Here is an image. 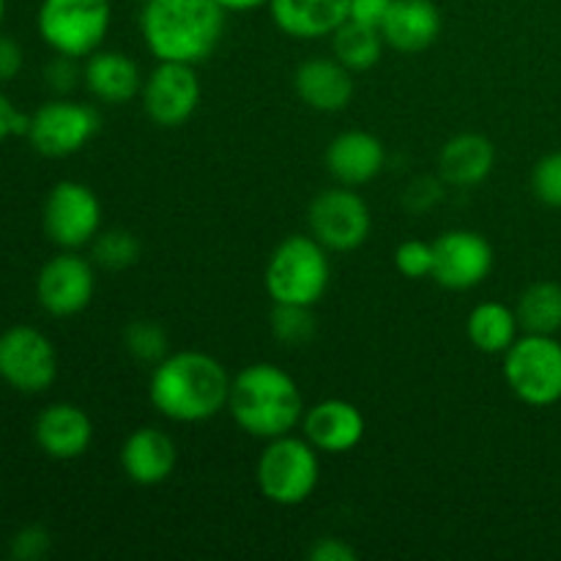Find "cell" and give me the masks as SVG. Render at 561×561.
<instances>
[{"instance_id": "obj_16", "label": "cell", "mask_w": 561, "mask_h": 561, "mask_svg": "<svg viewBox=\"0 0 561 561\" xmlns=\"http://www.w3.org/2000/svg\"><path fill=\"white\" fill-rule=\"evenodd\" d=\"M121 469L135 485H162L179 463V444L162 427H137L121 444Z\"/></svg>"}, {"instance_id": "obj_28", "label": "cell", "mask_w": 561, "mask_h": 561, "mask_svg": "<svg viewBox=\"0 0 561 561\" xmlns=\"http://www.w3.org/2000/svg\"><path fill=\"white\" fill-rule=\"evenodd\" d=\"M272 334L279 345L299 348L316 337V316L305 305H274Z\"/></svg>"}, {"instance_id": "obj_19", "label": "cell", "mask_w": 561, "mask_h": 561, "mask_svg": "<svg viewBox=\"0 0 561 561\" xmlns=\"http://www.w3.org/2000/svg\"><path fill=\"white\" fill-rule=\"evenodd\" d=\"M294 91L318 113H340L354 99V71L337 58H310L296 66Z\"/></svg>"}, {"instance_id": "obj_13", "label": "cell", "mask_w": 561, "mask_h": 561, "mask_svg": "<svg viewBox=\"0 0 561 561\" xmlns=\"http://www.w3.org/2000/svg\"><path fill=\"white\" fill-rule=\"evenodd\" d=\"M96 290L93 263L77 255V250H64L49 257L36 277V299L44 312L55 318H69L85 310Z\"/></svg>"}, {"instance_id": "obj_6", "label": "cell", "mask_w": 561, "mask_h": 561, "mask_svg": "<svg viewBox=\"0 0 561 561\" xmlns=\"http://www.w3.org/2000/svg\"><path fill=\"white\" fill-rule=\"evenodd\" d=\"M113 25L110 0H42L36 27L53 53L88 58L102 49Z\"/></svg>"}, {"instance_id": "obj_22", "label": "cell", "mask_w": 561, "mask_h": 561, "mask_svg": "<svg viewBox=\"0 0 561 561\" xmlns=\"http://www.w3.org/2000/svg\"><path fill=\"white\" fill-rule=\"evenodd\" d=\"M82 82H85L88 93L104 104H126L129 99L140 96L142 75L137 69L135 60L118 49H96L88 55L85 66H82Z\"/></svg>"}, {"instance_id": "obj_2", "label": "cell", "mask_w": 561, "mask_h": 561, "mask_svg": "<svg viewBox=\"0 0 561 561\" xmlns=\"http://www.w3.org/2000/svg\"><path fill=\"white\" fill-rule=\"evenodd\" d=\"M299 383L274 362H252L230 378L228 414L247 436L272 442L299 431L305 420Z\"/></svg>"}, {"instance_id": "obj_21", "label": "cell", "mask_w": 561, "mask_h": 561, "mask_svg": "<svg viewBox=\"0 0 561 561\" xmlns=\"http://www.w3.org/2000/svg\"><path fill=\"white\" fill-rule=\"evenodd\" d=\"M442 33V11L433 0H392L381 22L387 47L398 53H422Z\"/></svg>"}, {"instance_id": "obj_17", "label": "cell", "mask_w": 561, "mask_h": 561, "mask_svg": "<svg viewBox=\"0 0 561 561\" xmlns=\"http://www.w3.org/2000/svg\"><path fill=\"white\" fill-rule=\"evenodd\" d=\"M33 436L38 449L53 460H77L91 449L93 422L80 405L53 403L36 416Z\"/></svg>"}, {"instance_id": "obj_31", "label": "cell", "mask_w": 561, "mask_h": 561, "mask_svg": "<svg viewBox=\"0 0 561 561\" xmlns=\"http://www.w3.org/2000/svg\"><path fill=\"white\" fill-rule=\"evenodd\" d=\"M531 190L537 201L551 208H561V151L548 153L535 164L531 173Z\"/></svg>"}, {"instance_id": "obj_7", "label": "cell", "mask_w": 561, "mask_h": 561, "mask_svg": "<svg viewBox=\"0 0 561 561\" xmlns=\"http://www.w3.org/2000/svg\"><path fill=\"white\" fill-rule=\"evenodd\" d=\"M504 378L520 403L548 409L561 400V343L553 334L524 332L504 354Z\"/></svg>"}, {"instance_id": "obj_1", "label": "cell", "mask_w": 561, "mask_h": 561, "mask_svg": "<svg viewBox=\"0 0 561 561\" xmlns=\"http://www.w3.org/2000/svg\"><path fill=\"white\" fill-rule=\"evenodd\" d=\"M230 378L217 356L206 351H175L153 367L148 398L168 420L195 425L228 411Z\"/></svg>"}, {"instance_id": "obj_18", "label": "cell", "mask_w": 561, "mask_h": 561, "mask_svg": "<svg viewBox=\"0 0 561 561\" xmlns=\"http://www.w3.org/2000/svg\"><path fill=\"white\" fill-rule=\"evenodd\" d=\"M387 164V148L376 135L348 129L334 137L327 148V170L343 186H365L378 179Z\"/></svg>"}, {"instance_id": "obj_37", "label": "cell", "mask_w": 561, "mask_h": 561, "mask_svg": "<svg viewBox=\"0 0 561 561\" xmlns=\"http://www.w3.org/2000/svg\"><path fill=\"white\" fill-rule=\"evenodd\" d=\"M307 557L312 561H356V551L340 537H321Z\"/></svg>"}, {"instance_id": "obj_20", "label": "cell", "mask_w": 561, "mask_h": 561, "mask_svg": "<svg viewBox=\"0 0 561 561\" xmlns=\"http://www.w3.org/2000/svg\"><path fill=\"white\" fill-rule=\"evenodd\" d=\"M351 0H268V14L285 36L312 42L332 38V33L348 20Z\"/></svg>"}, {"instance_id": "obj_14", "label": "cell", "mask_w": 561, "mask_h": 561, "mask_svg": "<svg viewBox=\"0 0 561 561\" xmlns=\"http://www.w3.org/2000/svg\"><path fill=\"white\" fill-rule=\"evenodd\" d=\"M433 279L449 290L477 288L493 272V247L474 230H447L433 241Z\"/></svg>"}, {"instance_id": "obj_39", "label": "cell", "mask_w": 561, "mask_h": 561, "mask_svg": "<svg viewBox=\"0 0 561 561\" xmlns=\"http://www.w3.org/2000/svg\"><path fill=\"white\" fill-rule=\"evenodd\" d=\"M5 20V0H0V25H3Z\"/></svg>"}, {"instance_id": "obj_29", "label": "cell", "mask_w": 561, "mask_h": 561, "mask_svg": "<svg viewBox=\"0 0 561 561\" xmlns=\"http://www.w3.org/2000/svg\"><path fill=\"white\" fill-rule=\"evenodd\" d=\"M124 348L142 365L157 367L170 354V340L168 332L157 321L140 318V321H131L124 329Z\"/></svg>"}, {"instance_id": "obj_9", "label": "cell", "mask_w": 561, "mask_h": 561, "mask_svg": "<svg viewBox=\"0 0 561 561\" xmlns=\"http://www.w3.org/2000/svg\"><path fill=\"white\" fill-rule=\"evenodd\" d=\"M42 222L60 250H82L102 230V203L82 181H58L44 201Z\"/></svg>"}, {"instance_id": "obj_8", "label": "cell", "mask_w": 561, "mask_h": 561, "mask_svg": "<svg viewBox=\"0 0 561 561\" xmlns=\"http://www.w3.org/2000/svg\"><path fill=\"white\" fill-rule=\"evenodd\" d=\"M310 236L329 252H354L370 239V206L354 186H332L318 192L307 211Z\"/></svg>"}, {"instance_id": "obj_11", "label": "cell", "mask_w": 561, "mask_h": 561, "mask_svg": "<svg viewBox=\"0 0 561 561\" xmlns=\"http://www.w3.org/2000/svg\"><path fill=\"white\" fill-rule=\"evenodd\" d=\"M99 126L102 118L91 104L55 99L31 115L25 137L42 157L60 159L82 151L96 137Z\"/></svg>"}, {"instance_id": "obj_33", "label": "cell", "mask_w": 561, "mask_h": 561, "mask_svg": "<svg viewBox=\"0 0 561 561\" xmlns=\"http://www.w3.org/2000/svg\"><path fill=\"white\" fill-rule=\"evenodd\" d=\"M77 60L80 58H69V55L55 53V58L49 60L47 69H44V80H47V85L53 88L55 93H60V96L75 91L77 82L82 80V69L77 66Z\"/></svg>"}, {"instance_id": "obj_5", "label": "cell", "mask_w": 561, "mask_h": 561, "mask_svg": "<svg viewBox=\"0 0 561 561\" xmlns=\"http://www.w3.org/2000/svg\"><path fill=\"white\" fill-rule=\"evenodd\" d=\"M305 436H277L266 442L255 466L261 496L277 507H299L316 493L321 480V458Z\"/></svg>"}, {"instance_id": "obj_35", "label": "cell", "mask_w": 561, "mask_h": 561, "mask_svg": "<svg viewBox=\"0 0 561 561\" xmlns=\"http://www.w3.org/2000/svg\"><path fill=\"white\" fill-rule=\"evenodd\" d=\"M392 0H351L348 20L362 22V25H370L381 31V22L387 16Z\"/></svg>"}, {"instance_id": "obj_38", "label": "cell", "mask_w": 561, "mask_h": 561, "mask_svg": "<svg viewBox=\"0 0 561 561\" xmlns=\"http://www.w3.org/2000/svg\"><path fill=\"white\" fill-rule=\"evenodd\" d=\"M225 11H236V14H244V11H255L261 5H268V0H217Z\"/></svg>"}, {"instance_id": "obj_12", "label": "cell", "mask_w": 561, "mask_h": 561, "mask_svg": "<svg viewBox=\"0 0 561 561\" xmlns=\"http://www.w3.org/2000/svg\"><path fill=\"white\" fill-rule=\"evenodd\" d=\"M201 77L192 64L157 60L153 71L142 77L140 102L151 124L162 129L184 126L201 104Z\"/></svg>"}, {"instance_id": "obj_4", "label": "cell", "mask_w": 561, "mask_h": 561, "mask_svg": "<svg viewBox=\"0 0 561 561\" xmlns=\"http://www.w3.org/2000/svg\"><path fill=\"white\" fill-rule=\"evenodd\" d=\"M332 279L329 250L312 236H288L274 247L266 263V294L274 305L316 307Z\"/></svg>"}, {"instance_id": "obj_32", "label": "cell", "mask_w": 561, "mask_h": 561, "mask_svg": "<svg viewBox=\"0 0 561 561\" xmlns=\"http://www.w3.org/2000/svg\"><path fill=\"white\" fill-rule=\"evenodd\" d=\"M49 548H53V537H49L47 529H42V526H25V529H20L14 535L9 551L16 561H38L47 557Z\"/></svg>"}, {"instance_id": "obj_15", "label": "cell", "mask_w": 561, "mask_h": 561, "mask_svg": "<svg viewBox=\"0 0 561 561\" xmlns=\"http://www.w3.org/2000/svg\"><path fill=\"white\" fill-rule=\"evenodd\" d=\"M367 431L365 414L354 403L340 398L310 405L301 420V436L321 455H343L362 444Z\"/></svg>"}, {"instance_id": "obj_36", "label": "cell", "mask_w": 561, "mask_h": 561, "mask_svg": "<svg viewBox=\"0 0 561 561\" xmlns=\"http://www.w3.org/2000/svg\"><path fill=\"white\" fill-rule=\"evenodd\" d=\"M22 66H25V53H22V47L11 36H3V33H0V82L14 80L22 71Z\"/></svg>"}, {"instance_id": "obj_26", "label": "cell", "mask_w": 561, "mask_h": 561, "mask_svg": "<svg viewBox=\"0 0 561 561\" xmlns=\"http://www.w3.org/2000/svg\"><path fill=\"white\" fill-rule=\"evenodd\" d=\"M383 42L381 31L370 25H362V22L345 20L337 31L332 33V53L334 58L343 66H348L351 71H367L381 60Z\"/></svg>"}, {"instance_id": "obj_24", "label": "cell", "mask_w": 561, "mask_h": 561, "mask_svg": "<svg viewBox=\"0 0 561 561\" xmlns=\"http://www.w3.org/2000/svg\"><path fill=\"white\" fill-rule=\"evenodd\" d=\"M466 334H469V343L482 354H507L510 345L520 337L515 307L502 305V301H482L469 312Z\"/></svg>"}, {"instance_id": "obj_27", "label": "cell", "mask_w": 561, "mask_h": 561, "mask_svg": "<svg viewBox=\"0 0 561 561\" xmlns=\"http://www.w3.org/2000/svg\"><path fill=\"white\" fill-rule=\"evenodd\" d=\"M91 257L96 266L107 268V272H124V268L135 266L140 257V241L124 228L99 230L96 239L91 241Z\"/></svg>"}, {"instance_id": "obj_34", "label": "cell", "mask_w": 561, "mask_h": 561, "mask_svg": "<svg viewBox=\"0 0 561 561\" xmlns=\"http://www.w3.org/2000/svg\"><path fill=\"white\" fill-rule=\"evenodd\" d=\"M27 126H31V115L16 110L11 104V99L5 93H0V142L5 137H20L27 135Z\"/></svg>"}, {"instance_id": "obj_25", "label": "cell", "mask_w": 561, "mask_h": 561, "mask_svg": "<svg viewBox=\"0 0 561 561\" xmlns=\"http://www.w3.org/2000/svg\"><path fill=\"white\" fill-rule=\"evenodd\" d=\"M515 316L524 332L529 334H557L561 329V285L551 279L531 283L518 296Z\"/></svg>"}, {"instance_id": "obj_23", "label": "cell", "mask_w": 561, "mask_h": 561, "mask_svg": "<svg viewBox=\"0 0 561 561\" xmlns=\"http://www.w3.org/2000/svg\"><path fill=\"white\" fill-rule=\"evenodd\" d=\"M493 164H496V148L485 135H477V131L449 137L438 153V173L449 186H458V190L482 184L493 173Z\"/></svg>"}, {"instance_id": "obj_3", "label": "cell", "mask_w": 561, "mask_h": 561, "mask_svg": "<svg viewBox=\"0 0 561 561\" xmlns=\"http://www.w3.org/2000/svg\"><path fill=\"white\" fill-rule=\"evenodd\" d=\"M225 16L217 0H146L140 36L157 60L197 66L222 42Z\"/></svg>"}, {"instance_id": "obj_30", "label": "cell", "mask_w": 561, "mask_h": 561, "mask_svg": "<svg viewBox=\"0 0 561 561\" xmlns=\"http://www.w3.org/2000/svg\"><path fill=\"white\" fill-rule=\"evenodd\" d=\"M394 266L403 277L409 279H425L433 277V268H436V252L433 244L420 239H409L398 247L394 252Z\"/></svg>"}, {"instance_id": "obj_10", "label": "cell", "mask_w": 561, "mask_h": 561, "mask_svg": "<svg viewBox=\"0 0 561 561\" xmlns=\"http://www.w3.org/2000/svg\"><path fill=\"white\" fill-rule=\"evenodd\" d=\"M0 378L16 392H47L58 378V351L33 327H11L0 334Z\"/></svg>"}]
</instances>
